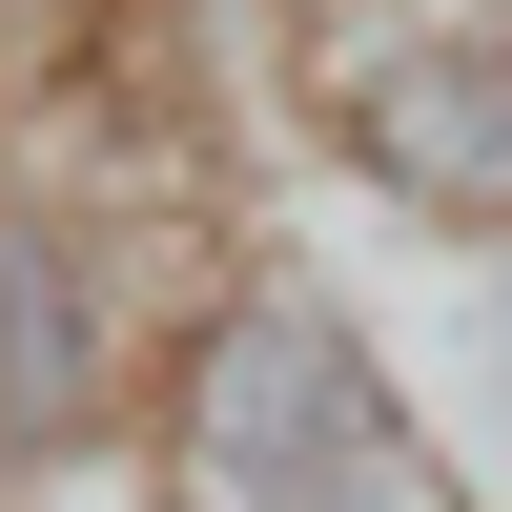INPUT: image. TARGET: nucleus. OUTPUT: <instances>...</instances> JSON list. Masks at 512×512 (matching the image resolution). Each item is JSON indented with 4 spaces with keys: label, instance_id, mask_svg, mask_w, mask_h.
I'll return each mask as SVG.
<instances>
[{
    "label": "nucleus",
    "instance_id": "nucleus-4",
    "mask_svg": "<svg viewBox=\"0 0 512 512\" xmlns=\"http://www.w3.org/2000/svg\"><path fill=\"white\" fill-rule=\"evenodd\" d=\"M492 369H512V246H492Z\"/></svg>",
    "mask_w": 512,
    "mask_h": 512
},
{
    "label": "nucleus",
    "instance_id": "nucleus-3",
    "mask_svg": "<svg viewBox=\"0 0 512 512\" xmlns=\"http://www.w3.org/2000/svg\"><path fill=\"white\" fill-rule=\"evenodd\" d=\"M103 410V287L41 205H0V451H62Z\"/></svg>",
    "mask_w": 512,
    "mask_h": 512
},
{
    "label": "nucleus",
    "instance_id": "nucleus-1",
    "mask_svg": "<svg viewBox=\"0 0 512 512\" xmlns=\"http://www.w3.org/2000/svg\"><path fill=\"white\" fill-rule=\"evenodd\" d=\"M185 451L226 512H431V451H410L390 369L328 287H226L185 349Z\"/></svg>",
    "mask_w": 512,
    "mask_h": 512
},
{
    "label": "nucleus",
    "instance_id": "nucleus-2",
    "mask_svg": "<svg viewBox=\"0 0 512 512\" xmlns=\"http://www.w3.org/2000/svg\"><path fill=\"white\" fill-rule=\"evenodd\" d=\"M349 144L410 205H512V21H431L349 82Z\"/></svg>",
    "mask_w": 512,
    "mask_h": 512
}]
</instances>
